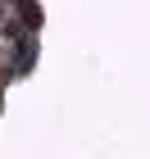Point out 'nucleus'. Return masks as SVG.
<instances>
[{
  "label": "nucleus",
  "instance_id": "nucleus-1",
  "mask_svg": "<svg viewBox=\"0 0 150 159\" xmlns=\"http://www.w3.org/2000/svg\"><path fill=\"white\" fill-rule=\"evenodd\" d=\"M18 9H23L27 27H37V23H41V9H37V0H18Z\"/></svg>",
  "mask_w": 150,
  "mask_h": 159
}]
</instances>
